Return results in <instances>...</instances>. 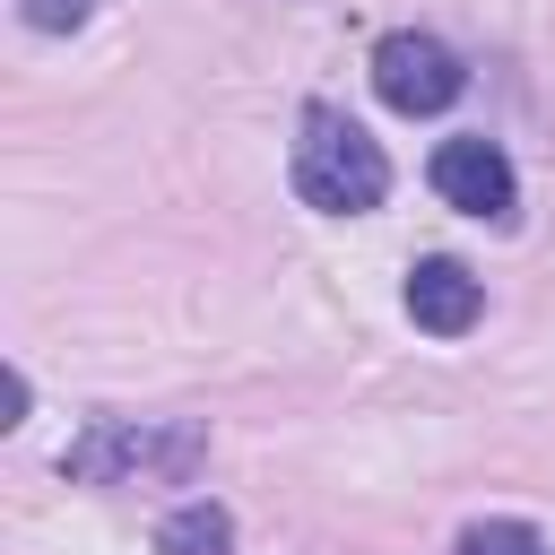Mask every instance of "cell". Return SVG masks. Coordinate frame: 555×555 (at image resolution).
Segmentation results:
<instances>
[{
	"instance_id": "obj_1",
	"label": "cell",
	"mask_w": 555,
	"mask_h": 555,
	"mask_svg": "<svg viewBox=\"0 0 555 555\" xmlns=\"http://www.w3.org/2000/svg\"><path fill=\"white\" fill-rule=\"evenodd\" d=\"M295 191H304V208H321V217H364V208H382V191H390V156H382L338 104H312V113H304V139H295Z\"/></svg>"
},
{
	"instance_id": "obj_7",
	"label": "cell",
	"mask_w": 555,
	"mask_h": 555,
	"mask_svg": "<svg viewBox=\"0 0 555 555\" xmlns=\"http://www.w3.org/2000/svg\"><path fill=\"white\" fill-rule=\"evenodd\" d=\"M451 555H546V538L529 520H477V529H460Z\"/></svg>"
},
{
	"instance_id": "obj_5",
	"label": "cell",
	"mask_w": 555,
	"mask_h": 555,
	"mask_svg": "<svg viewBox=\"0 0 555 555\" xmlns=\"http://www.w3.org/2000/svg\"><path fill=\"white\" fill-rule=\"evenodd\" d=\"M477 312H486V286H477L460 260H416V269H408V321H416L425 338H468Z\"/></svg>"
},
{
	"instance_id": "obj_4",
	"label": "cell",
	"mask_w": 555,
	"mask_h": 555,
	"mask_svg": "<svg viewBox=\"0 0 555 555\" xmlns=\"http://www.w3.org/2000/svg\"><path fill=\"white\" fill-rule=\"evenodd\" d=\"M434 191L460 208V217H512V199H520V182H512V156L494 147V139H442L434 147Z\"/></svg>"
},
{
	"instance_id": "obj_8",
	"label": "cell",
	"mask_w": 555,
	"mask_h": 555,
	"mask_svg": "<svg viewBox=\"0 0 555 555\" xmlns=\"http://www.w3.org/2000/svg\"><path fill=\"white\" fill-rule=\"evenodd\" d=\"M17 17H26L35 35H78V26L95 17V0H17Z\"/></svg>"
},
{
	"instance_id": "obj_3",
	"label": "cell",
	"mask_w": 555,
	"mask_h": 555,
	"mask_svg": "<svg viewBox=\"0 0 555 555\" xmlns=\"http://www.w3.org/2000/svg\"><path fill=\"white\" fill-rule=\"evenodd\" d=\"M460 87H468V69H460V52H451L442 35L399 26V35L373 43V95H382L390 113H442Z\"/></svg>"
},
{
	"instance_id": "obj_2",
	"label": "cell",
	"mask_w": 555,
	"mask_h": 555,
	"mask_svg": "<svg viewBox=\"0 0 555 555\" xmlns=\"http://www.w3.org/2000/svg\"><path fill=\"white\" fill-rule=\"evenodd\" d=\"M61 468L87 477V486H130V477H147V468L191 477V468H199V425H130V416H95V425L61 451Z\"/></svg>"
},
{
	"instance_id": "obj_6",
	"label": "cell",
	"mask_w": 555,
	"mask_h": 555,
	"mask_svg": "<svg viewBox=\"0 0 555 555\" xmlns=\"http://www.w3.org/2000/svg\"><path fill=\"white\" fill-rule=\"evenodd\" d=\"M156 555H234V520L225 503H182L156 520Z\"/></svg>"
}]
</instances>
